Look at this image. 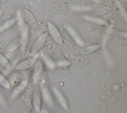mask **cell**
<instances>
[{
	"instance_id": "6da1fadb",
	"label": "cell",
	"mask_w": 127,
	"mask_h": 113,
	"mask_svg": "<svg viewBox=\"0 0 127 113\" xmlns=\"http://www.w3.org/2000/svg\"><path fill=\"white\" fill-rule=\"evenodd\" d=\"M21 18L26 24L32 29L39 33L41 29L40 26L34 14L28 9L22 8L20 10Z\"/></svg>"
},
{
	"instance_id": "7a4b0ae2",
	"label": "cell",
	"mask_w": 127,
	"mask_h": 113,
	"mask_svg": "<svg viewBox=\"0 0 127 113\" xmlns=\"http://www.w3.org/2000/svg\"><path fill=\"white\" fill-rule=\"evenodd\" d=\"M24 40L23 36H19L15 37L10 41L5 46L3 50L4 53L5 54H9L16 51L22 46Z\"/></svg>"
},
{
	"instance_id": "3957f363",
	"label": "cell",
	"mask_w": 127,
	"mask_h": 113,
	"mask_svg": "<svg viewBox=\"0 0 127 113\" xmlns=\"http://www.w3.org/2000/svg\"><path fill=\"white\" fill-rule=\"evenodd\" d=\"M98 33L102 35L108 36H126L127 33L121 29L103 26L97 30Z\"/></svg>"
},
{
	"instance_id": "277c9868",
	"label": "cell",
	"mask_w": 127,
	"mask_h": 113,
	"mask_svg": "<svg viewBox=\"0 0 127 113\" xmlns=\"http://www.w3.org/2000/svg\"><path fill=\"white\" fill-rule=\"evenodd\" d=\"M51 89L60 106L66 111H68L69 110V105L64 93L57 86L54 85L51 87Z\"/></svg>"
},
{
	"instance_id": "5b68a950",
	"label": "cell",
	"mask_w": 127,
	"mask_h": 113,
	"mask_svg": "<svg viewBox=\"0 0 127 113\" xmlns=\"http://www.w3.org/2000/svg\"><path fill=\"white\" fill-rule=\"evenodd\" d=\"M49 35L47 32L43 33L35 41L30 51V54L35 55L42 49L47 40Z\"/></svg>"
},
{
	"instance_id": "8992f818",
	"label": "cell",
	"mask_w": 127,
	"mask_h": 113,
	"mask_svg": "<svg viewBox=\"0 0 127 113\" xmlns=\"http://www.w3.org/2000/svg\"><path fill=\"white\" fill-rule=\"evenodd\" d=\"M48 28L54 41L59 45H63L64 39L58 27L53 23L49 22L48 24Z\"/></svg>"
},
{
	"instance_id": "52a82bcc",
	"label": "cell",
	"mask_w": 127,
	"mask_h": 113,
	"mask_svg": "<svg viewBox=\"0 0 127 113\" xmlns=\"http://www.w3.org/2000/svg\"><path fill=\"white\" fill-rule=\"evenodd\" d=\"M100 45L98 44L83 47L74 54V56L76 57H82L91 55L98 51L100 49Z\"/></svg>"
},
{
	"instance_id": "ba28073f",
	"label": "cell",
	"mask_w": 127,
	"mask_h": 113,
	"mask_svg": "<svg viewBox=\"0 0 127 113\" xmlns=\"http://www.w3.org/2000/svg\"><path fill=\"white\" fill-rule=\"evenodd\" d=\"M38 59L36 57H29L24 59L18 62L15 67L17 70H24L28 69L33 66L37 63Z\"/></svg>"
},
{
	"instance_id": "9c48e42d",
	"label": "cell",
	"mask_w": 127,
	"mask_h": 113,
	"mask_svg": "<svg viewBox=\"0 0 127 113\" xmlns=\"http://www.w3.org/2000/svg\"><path fill=\"white\" fill-rule=\"evenodd\" d=\"M65 29L67 31L72 39L75 42L76 44L83 47L84 46V42L81 35L71 25L66 24Z\"/></svg>"
},
{
	"instance_id": "30bf717a",
	"label": "cell",
	"mask_w": 127,
	"mask_h": 113,
	"mask_svg": "<svg viewBox=\"0 0 127 113\" xmlns=\"http://www.w3.org/2000/svg\"><path fill=\"white\" fill-rule=\"evenodd\" d=\"M35 68L32 74V80L34 83L37 84L40 80L44 69V63L42 61L38 60L35 65Z\"/></svg>"
},
{
	"instance_id": "8fae6325",
	"label": "cell",
	"mask_w": 127,
	"mask_h": 113,
	"mask_svg": "<svg viewBox=\"0 0 127 113\" xmlns=\"http://www.w3.org/2000/svg\"><path fill=\"white\" fill-rule=\"evenodd\" d=\"M40 89L42 98H43L45 102L49 107H53L55 105V102L50 91L45 87H43Z\"/></svg>"
},
{
	"instance_id": "7c38bea8",
	"label": "cell",
	"mask_w": 127,
	"mask_h": 113,
	"mask_svg": "<svg viewBox=\"0 0 127 113\" xmlns=\"http://www.w3.org/2000/svg\"><path fill=\"white\" fill-rule=\"evenodd\" d=\"M32 106L41 105H42V98L41 95V89L39 85L36 84L33 89L32 97ZM33 107V106H32Z\"/></svg>"
},
{
	"instance_id": "4fadbf2b",
	"label": "cell",
	"mask_w": 127,
	"mask_h": 113,
	"mask_svg": "<svg viewBox=\"0 0 127 113\" xmlns=\"http://www.w3.org/2000/svg\"><path fill=\"white\" fill-rule=\"evenodd\" d=\"M28 83V80L27 79H24L21 81H20L16 85L15 89L12 94V97L15 98L17 96H19L26 89Z\"/></svg>"
},
{
	"instance_id": "5bb4252c",
	"label": "cell",
	"mask_w": 127,
	"mask_h": 113,
	"mask_svg": "<svg viewBox=\"0 0 127 113\" xmlns=\"http://www.w3.org/2000/svg\"><path fill=\"white\" fill-rule=\"evenodd\" d=\"M57 56L58 58L57 64L60 67L63 68H65L69 67L70 63L68 60L66 59L62 52L60 50H57Z\"/></svg>"
},
{
	"instance_id": "9a60e30c",
	"label": "cell",
	"mask_w": 127,
	"mask_h": 113,
	"mask_svg": "<svg viewBox=\"0 0 127 113\" xmlns=\"http://www.w3.org/2000/svg\"><path fill=\"white\" fill-rule=\"evenodd\" d=\"M58 28L59 29V31L61 34V35L63 39L65 40L66 42H67L70 45L73 46H76V44L72 39V38H71V37L70 36V35L67 32V31L65 29V28H64V27L61 26H58Z\"/></svg>"
},
{
	"instance_id": "2e32d148",
	"label": "cell",
	"mask_w": 127,
	"mask_h": 113,
	"mask_svg": "<svg viewBox=\"0 0 127 113\" xmlns=\"http://www.w3.org/2000/svg\"><path fill=\"white\" fill-rule=\"evenodd\" d=\"M20 98L21 99L23 103L28 108L32 109V100L29 92L26 89L20 95Z\"/></svg>"
},
{
	"instance_id": "e0dca14e",
	"label": "cell",
	"mask_w": 127,
	"mask_h": 113,
	"mask_svg": "<svg viewBox=\"0 0 127 113\" xmlns=\"http://www.w3.org/2000/svg\"><path fill=\"white\" fill-rule=\"evenodd\" d=\"M17 19L15 17L10 18L0 26V33L12 28L16 23Z\"/></svg>"
},
{
	"instance_id": "ac0fdd59",
	"label": "cell",
	"mask_w": 127,
	"mask_h": 113,
	"mask_svg": "<svg viewBox=\"0 0 127 113\" xmlns=\"http://www.w3.org/2000/svg\"><path fill=\"white\" fill-rule=\"evenodd\" d=\"M0 65L4 69L10 70L12 68L10 61L8 58L2 53L0 52Z\"/></svg>"
},
{
	"instance_id": "d6986e66",
	"label": "cell",
	"mask_w": 127,
	"mask_h": 113,
	"mask_svg": "<svg viewBox=\"0 0 127 113\" xmlns=\"http://www.w3.org/2000/svg\"><path fill=\"white\" fill-rule=\"evenodd\" d=\"M0 86L6 90L11 89V85L7 78L0 72Z\"/></svg>"
},
{
	"instance_id": "ffe728a7",
	"label": "cell",
	"mask_w": 127,
	"mask_h": 113,
	"mask_svg": "<svg viewBox=\"0 0 127 113\" xmlns=\"http://www.w3.org/2000/svg\"><path fill=\"white\" fill-rule=\"evenodd\" d=\"M44 62L46 65L50 69H54L56 67V63L55 62L50 58L49 56H45L43 57Z\"/></svg>"
},
{
	"instance_id": "44dd1931",
	"label": "cell",
	"mask_w": 127,
	"mask_h": 113,
	"mask_svg": "<svg viewBox=\"0 0 127 113\" xmlns=\"http://www.w3.org/2000/svg\"><path fill=\"white\" fill-rule=\"evenodd\" d=\"M84 18L85 19H86L88 20L89 21H91L93 22H94V23L96 24H99L100 25H103V24L105 23V21L102 19H99V18H95L93 17H91L89 16H85Z\"/></svg>"
},
{
	"instance_id": "7402d4cb",
	"label": "cell",
	"mask_w": 127,
	"mask_h": 113,
	"mask_svg": "<svg viewBox=\"0 0 127 113\" xmlns=\"http://www.w3.org/2000/svg\"><path fill=\"white\" fill-rule=\"evenodd\" d=\"M42 111V105H38L33 106L30 113H41Z\"/></svg>"
},
{
	"instance_id": "603a6c76",
	"label": "cell",
	"mask_w": 127,
	"mask_h": 113,
	"mask_svg": "<svg viewBox=\"0 0 127 113\" xmlns=\"http://www.w3.org/2000/svg\"><path fill=\"white\" fill-rule=\"evenodd\" d=\"M103 26V25H102L95 23L94 24L92 25V26H91L90 27L89 31L90 32H94L95 31H97L99 29H100V28H101Z\"/></svg>"
},
{
	"instance_id": "cb8c5ba5",
	"label": "cell",
	"mask_w": 127,
	"mask_h": 113,
	"mask_svg": "<svg viewBox=\"0 0 127 113\" xmlns=\"http://www.w3.org/2000/svg\"><path fill=\"white\" fill-rule=\"evenodd\" d=\"M91 2L94 3H100L102 2V0H87Z\"/></svg>"
},
{
	"instance_id": "d4e9b609",
	"label": "cell",
	"mask_w": 127,
	"mask_h": 113,
	"mask_svg": "<svg viewBox=\"0 0 127 113\" xmlns=\"http://www.w3.org/2000/svg\"><path fill=\"white\" fill-rule=\"evenodd\" d=\"M7 0H0V2L2 4H5L7 2Z\"/></svg>"
},
{
	"instance_id": "484cf974",
	"label": "cell",
	"mask_w": 127,
	"mask_h": 113,
	"mask_svg": "<svg viewBox=\"0 0 127 113\" xmlns=\"http://www.w3.org/2000/svg\"><path fill=\"white\" fill-rule=\"evenodd\" d=\"M3 13V11L2 9H0V18L1 17Z\"/></svg>"
},
{
	"instance_id": "4316f807",
	"label": "cell",
	"mask_w": 127,
	"mask_h": 113,
	"mask_svg": "<svg viewBox=\"0 0 127 113\" xmlns=\"http://www.w3.org/2000/svg\"><path fill=\"white\" fill-rule=\"evenodd\" d=\"M41 113H49V112L47 111L46 110H42V111H41Z\"/></svg>"
},
{
	"instance_id": "83f0119b",
	"label": "cell",
	"mask_w": 127,
	"mask_h": 113,
	"mask_svg": "<svg viewBox=\"0 0 127 113\" xmlns=\"http://www.w3.org/2000/svg\"></svg>"
}]
</instances>
